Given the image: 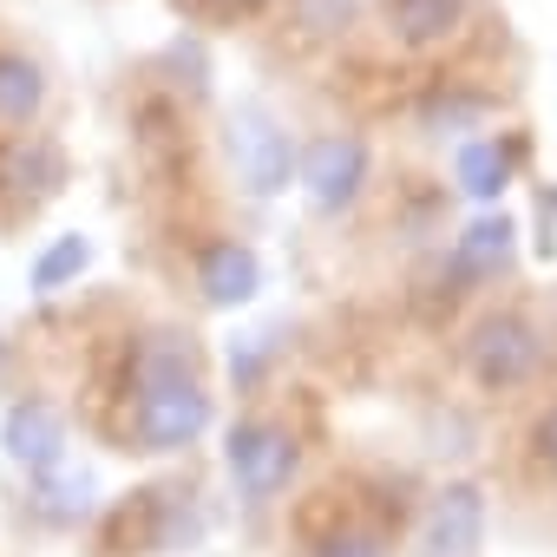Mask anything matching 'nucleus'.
<instances>
[{
  "label": "nucleus",
  "instance_id": "11",
  "mask_svg": "<svg viewBox=\"0 0 557 557\" xmlns=\"http://www.w3.org/2000/svg\"><path fill=\"white\" fill-rule=\"evenodd\" d=\"M459 184L472 197H498L505 190V151L498 145H466L459 151Z\"/></svg>",
  "mask_w": 557,
  "mask_h": 557
},
{
  "label": "nucleus",
  "instance_id": "2",
  "mask_svg": "<svg viewBox=\"0 0 557 557\" xmlns=\"http://www.w3.org/2000/svg\"><path fill=\"white\" fill-rule=\"evenodd\" d=\"M472 374L485 381V387H518V381H531V368H537V335H531V322H518V315H492V322H479L472 329Z\"/></svg>",
  "mask_w": 557,
  "mask_h": 557
},
{
  "label": "nucleus",
  "instance_id": "5",
  "mask_svg": "<svg viewBox=\"0 0 557 557\" xmlns=\"http://www.w3.org/2000/svg\"><path fill=\"white\" fill-rule=\"evenodd\" d=\"M479 524H485V505L472 485H453L440 505H433V524H426V550L433 557H472L479 550Z\"/></svg>",
  "mask_w": 557,
  "mask_h": 557
},
{
  "label": "nucleus",
  "instance_id": "4",
  "mask_svg": "<svg viewBox=\"0 0 557 557\" xmlns=\"http://www.w3.org/2000/svg\"><path fill=\"white\" fill-rule=\"evenodd\" d=\"M361 171H368V145L361 138H322L309 151V190H315V203L342 210L361 190Z\"/></svg>",
  "mask_w": 557,
  "mask_h": 557
},
{
  "label": "nucleus",
  "instance_id": "10",
  "mask_svg": "<svg viewBox=\"0 0 557 557\" xmlns=\"http://www.w3.org/2000/svg\"><path fill=\"white\" fill-rule=\"evenodd\" d=\"M40 106V73L14 53H0V125H21Z\"/></svg>",
  "mask_w": 557,
  "mask_h": 557
},
{
  "label": "nucleus",
  "instance_id": "16",
  "mask_svg": "<svg viewBox=\"0 0 557 557\" xmlns=\"http://www.w3.org/2000/svg\"><path fill=\"white\" fill-rule=\"evenodd\" d=\"M243 8H249V0H243Z\"/></svg>",
  "mask_w": 557,
  "mask_h": 557
},
{
  "label": "nucleus",
  "instance_id": "7",
  "mask_svg": "<svg viewBox=\"0 0 557 557\" xmlns=\"http://www.w3.org/2000/svg\"><path fill=\"white\" fill-rule=\"evenodd\" d=\"M230 145H236V164H243L249 190H275L289 177V145H283V132H269L262 119H243Z\"/></svg>",
  "mask_w": 557,
  "mask_h": 557
},
{
  "label": "nucleus",
  "instance_id": "3",
  "mask_svg": "<svg viewBox=\"0 0 557 557\" xmlns=\"http://www.w3.org/2000/svg\"><path fill=\"white\" fill-rule=\"evenodd\" d=\"M230 472L249 498H269V492H283L289 472H296V446L289 433H275V426H236L230 433Z\"/></svg>",
  "mask_w": 557,
  "mask_h": 557
},
{
  "label": "nucleus",
  "instance_id": "9",
  "mask_svg": "<svg viewBox=\"0 0 557 557\" xmlns=\"http://www.w3.org/2000/svg\"><path fill=\"white\" fill-rule=\"evenodd\" d=\"M459 14H466V0H394V27H400L407 47L446 40V34L459 27Z\"/></svg>",
  "mask_w": 557,
  "mask_h": 557
},
{
  "label": "nucleus",
  "instance_id": "1",
  "mask_svg": "<svg viewBox=\"0 0 557 557\" xmlns=\"http://www.w3.org/2000/svg\"><path fill=\"white\" fill-rule=\"evenodd\" d=\"M203 420H210V400L190 381L184 355L171 342H151L138 355V440L158 453H177L203 433Z\"/></svg>",
  "mask_w": 557,
  "mask_h": 557
},
{
  "label": "nucleus",
  "instance_id": "14",
  "mask_svg": "<svg viewBox=\"0 0 557 557\" xmlns=\"http://www.w3.org/2000/svg\"><path fill=\"white\" fill-rule=\"evenodd\" d=\"M315 557H381V550H374V537H361V531H342V537H329Z\"/></svg>",
  "mask_w": 557,
  "mask_h": 557
},
{
  "label": "nucleus",
  "instance_id": "8",
  "mask_svg": "<svg viewBox=\"0 0 557 557\" xmlns=\"http://www.w3.org/2000/svg\"><path fill=\"white\" fill-rule=\"evenodd\" d=\"M60 446H66V426H60L53 407H14V413H8V453H14L21 466L47 472V466L60 459Z\"/></svg>",
  "mask_w": 557,
  "mask_h": 557
},
{
  "label": "nucleus",
  "instance_id": "13",
  "mask_svg": "<svg viewBox=\"0 0 557 557\" xmlns=\"http://www.w3.org/2000/svg\"><path fill=\"white\" fill-rule=\"evenodd\" d=\"M73 269H86V243H79V236L53 243V249L40 256V269H34V283H40V289H60L66 275H73Z\"/></svg>",
  "mask_w": 557,
  "mask_h": 557
},
{
  "label": "nucleus",
  "instance_id": "12",
  "mask_svg": "<svg viewBox=\"0 0 557 557\" xmlns=\"http://www.w3.org/2000/svg\"><path fill=\"white\" fill-rule=\"evenodd\" d=\"M505 249H511V223H505V216H485V223L466 230L459 262H466V269H492V262H505Z\"/></svg>",
  "mask_w": 557,
  "mask_h": 557
},
{
  "label": "nucleus",
  "instance_id": "15",
  "mask_svg": "<svg viewBox=\"0 0 557 557\" xmlns=\"http://www.w3.org/2000/svg\"><path fill=\"white\" fill-rule=\"evenodd\" d=\"M537 440H544V453H550V466H557V407L544 413V426H537Z\"/></svg>",
  "mask_w": 557,
  "mask_h": 557
},
{
  "label": "nucleus",
  "instance_id": "6",
  "mask_svg": "<svg viewBox=\"0 0 557 557\" xmlns=\"http://www.w3.org/2000/svg\"><path fill=\"white\" fill-rule=\"evenodd\" d=\"M197 283H203V296H210L216 309H230V302H249V296H256L262 269H256V256H249L243 243H216V249H203Z\"/></svg>",
  "mask_w": 557,
  "mask_h": 557
}]
</instances>
